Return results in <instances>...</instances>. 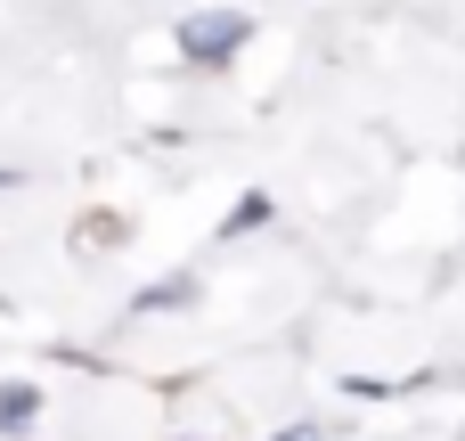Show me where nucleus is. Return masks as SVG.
Segmentation results:
<instances>
[{"mask_svg":"<svg viewBox=\"0 0 465 441\" xmlns=\"http://www.w3.org/2000/svg\"><path fill=\"white\" fill-rule=\"evenodd\" d=\"M33 409H41V393H33V385H8V393H0V426H8V434H25V426H33Z\"/></svg>","mask_w":465,"mask_h":441,"instance_id":"obj_2","label":"nucleus"},{"mask_svg":"<svg viewBox=\"0 0 465 441\" xmlns=\"http://www.w3.org/2000/svg\"><path fill=\"white\" fill-rule=\"evenodd\" d=\"M278 441H319V426H294V434H278Z\"/></svg>","mask_w":465,"mask_h":441,"instance_id":"obj_4","label":"nucleus"},{"mask_svg":"<svg viewBox=\"0 0 465 441\" xmlns=\"http://www.w3.org/2000/svg\"><path fill=\"white\" fill-rule=\"evenodd\" d=\"M270 221V196H237V213H229V237H245V229H262Z\"/></svg>","mask_w":465,"mask_h":441,"instance_id":"obj_3","label":"nucleus"},{"mask_svg":"<svg viewBox=\"0 0 465 441\" xmlns=\"http://www.w3.org/2000/svg\"><path fill=\"white\" fill-rule=\"evenodd\" d=\"M237 41H245V16H196V25H180V49H188L196 65H221Z\"/></svg>","mask_w":465,"mask_h":441,"instance_id":"obj_1","label":"nucleus"}]
</instances>
